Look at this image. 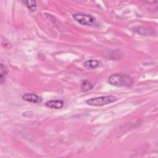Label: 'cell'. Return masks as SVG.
<instances>
[{"instance_id": "obj_3", "label": "cell", "mask_w": 158, "mask_h": 158, "mask_svg": "<svg viewBox=\"0 0 158 158\" xmlns=\"http://www.w3.org/2000/svg\"><path fill=\"white\" fill-rule=\"evenodd\" d=\"M73 17L78 23L83 25H91L95 21V18L90 14L82 13L75 14L73 15Z\"/></svg>"}, {"instance_id": "obj_6", "label": "cell", "mask_w": 158, "mask_h": 158, "mask_svg": "<svg viewBox=\"0 0 158 158\" xmlns=\"http://www.w3.org/2000/svg\"><path fill=\"white\" fill-rule=\"evenodd\" d=\"M83 65L86 69H94L99 66V62L97 60L91 59L85 62Z\"/></svg>"}, {"instance_id": "obj_2", "label": "cell", "mask_w": 158, "mask_h": 158, "mask_svg": "<svg viewBox=\"0 0 158 158\" xmlns=\"http://www.w3.org/2000/svg\"><path fill=\"white\" fill-rule=\"evenodd\" d=\"M117 100V98L112 95L103 96L96 98H93L88 99L86 102L88 105L94 107H100L105 106L112 102H115Z\"/></svg>"}, {"instance_id": "obj_8", "label": "cell", "mask_w": 158, "mask_h": 158, "mask_svg": "<svg viewBox=\"0 0 158 158\" xmlns=\"http://www.w3.org/2000/svg\"><path fill=\"white\" fill-rule=\"evenodd\" d=\"M8 73V69L6 65L2 63L1 64V76H0V82L1 84H2L5 80V77Z\"/></svg>"}, {"instance_id": "obj_10", "label": "cell", "mask_w": 158, "mask_h": 158, "mask_svg": "<svg viewBox=\"0 0 158 158\" xmlns=\"http://www.w3.org/2000/svg\"><path fill=\"white\" fill-rule=\"evenodd\" d=\"M33 112L32 111H30V110H27L25 112L23 113V116L25 117H31L33 115Z\"/></svg>"}, {"instance_id": "obj_4", "label": "cell", "mask_w": 158, "mask_h": 158, "mask_svg": "<svg viewBox=\"0 0 158 158\" xmlns=\"http://www.w3.org/2000/svg\"><path fill=\"white\" fill-rule=\"evenodd\" d=\"M22 99L27 102L32 103H40L42 101V98L33 93H26L23 95Z\"/></svg>"}, {"instance_id": "obj_5", "label": "cell", "mask_w": 158, "mask_h": 158, "mask_svg": "<svg viewBox=\"0 0 158 158\" xmlns=\"http://www.w3.org/2000/svg\"><path fill=\"white\" fill-rule=\"evenodd\" d=\"M64 101L62 100H51L46 102L45 105L46 107L51 109H59L64 106Z\"/></svg>"}, {"instance_id": "obj_7", "label": "cell", "mask_w": 158, "mask_h": 158, "mask_svg": "<svg viewBox=\"0 0 158 158\" xmlns=\"http://www.w3.org/2000/svg\"><path fill=\"white\" fill-rule=\"evenodd\" d=\"M93 86L94 85L87 80H83L80 84V88L81 91L84 92L91 90V89H93Z\"/></svg>"}, {"instance_id": "obj_1", "label": "cell", "mask_w": 158, "mask_h": 158, "mask_svg": "<svg viewBox=\"0 0 158 158\" xmlns=\"http://www.w3.org/2000/svg\"><path fill=\"white\" fill-rule=\"evenodd\" d=\"M108 83L118 87H130L133 84V80L128 75L121 73L111 75L108 78Z\"/></svg>"}, {"instance_id": "obj_9", "label": "cell", "mask_w": 158, "mask_h": 158, "mask_svg": "<svg viewBox=\"0 0 158 158\" xmlns=\"http://www.w3.org/2000/svg\"><path fill=\"white\" fill-rule=\"evenodd\" d=\"M24 3L26 4L27 7L32 12H34L36 10L37 5H36V2L35 1H26L24 2Z\"/></svg>"}]
</instances>
